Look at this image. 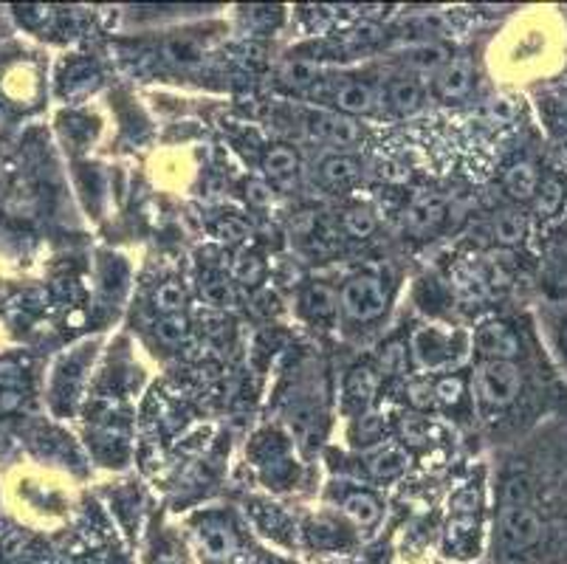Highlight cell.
Here are the masks:
<instances>
[{"label": "cell", "instance_id": "8992f818", "mask_svg": "<svg viewBox=\"0 0 567 564\" xmlns=\"http://www.w3.org/2000/svg\"><path fill=\"white\" fill-rule=\"evenodd\" d=\"M446 215V201L441 195H424L406 212V224H410L412 235H430Z\"/></svg>", "mask_w": 567, "mask_h": 564}, {"label": "cell", "instance_id": "f35d334b", "mask_svg": "<svg viewBox=\"0 0 567 564\" xmlns=\"http://www.w3.org/2000/svg\"><path fill=\"white\" fill-rule=\"evenodd\" d=\"M565 255H567V248H565Z\"/></svg>", "mask_w": 567, "mask_h": 564}, {"label": "cell", "instance_id": "7c38bea8", "mask_svg": "<svg viewBox=\"0 0 567 564\" xmlns=\"http://www.w3.org/2000/svg\"><path fill=\"white\" fill-rule=\"evenodd\" d=\"M505 189H508L514 198H534L536 189H539V175H536L534 164H514V167L505 173Z\"/></svg>", "mask_w": 567, "mask_h": 564}, {"label": "cell", "instance_id": "836d02e7", "mask_svg": "<svg viewBox=\"0 0 567 564\" xmlns=\"http://www.w3.org/2000/svg\"><path fill=\"white\" fill-rule=\"evenodd\" d=\"M381 361H384V367H390V370H401V367H404V350L390 348L381 356Z\"/></svg>", "mask_w": 567, "mask_h": 564}, {"label": "cell", "instance_id": "44dd1931", "mask_svg": "<svg viewBox=\"0 0 567 564\" xmlns=\"http://www.w3.org/2000/svg\"><path fill=\"white\" fill-rule=\"evenodd\" d=\"M344 229H348L350 237L364 240V237H370L375 232V215L370 209L355 206V209H350L348 215H344Z\"/></svg>", "mask_w": 567, "mask_h": 564}, {"label": "cell", "instance_id": "2e32d148", "mask_svg": "<svg viewBox=\"0 0 567 564\" xmlns=\"http://www.w3.org/2000/svg\"><path fill=\"white\" fill-rule=\"evenodd\" d=\"M494 237H497L503 246H517L525 237V217L517 212H503L494 221Z\"/></svg>", "mask_w": 567, "mask_h": 564}, {"label": "cell", "instance_id": "d6986e66", "mask_svg": "<svg viewBox=\"0 0 567 564\" xmlns=\"http://www.w3.org/2000/svg\"><path fill=\"white\" fill-rule=\"evenodd\" d=\"M308 308H311L313 317L331 319L339 308L337 291L328 286H319L317 283V286H311V291H308Z\"/></svg>", "mask_w": 567, "mask_h": 564}, {"label": "cell", "instance_id": "f1b7e54d", "mask_svg": "<svg viewBox=\"0 0 567 564\" xmlns=\"http://www.w3.org/2000/svg\"><path fill=\"white\" fill-rule=\"evenodd\" d=\"M401 429H404V438L410 443H424L426 432H430V423H426V418L406 416L404 421H401Z\"/></svg>", "mask_w": 567, "mask_h": 564}, {"label": "cell", "instance_id": "4fadbf2b", "mask_svg": "<svg viewBox=\"0 0 567 564\" xmlns=\"http://www.w3.org/2000/svg\"><path fill=\"white\" fill-rule=\"evenodd\" d=\"M337 105L344 113H368L373 107V91L362 82H348V85L339 88Z\"/></svg>", "mask_w": 567, "mask_h": 564}, {"label": "cell", "instance_id": "1f68e13d", "mask_svg": "<svg viewBox=\"0 0 567 564\" xmlns=\"http://www.w3.org/2000/svg\"><path fill=\"white\" fill-rule=\"evenodd\" d=\"M167 51L173 60H184V62H193L195 57H198V49H195L189 40H169Z\"/></svg>", "mask_w": 567, "mask_h": 564}, {"label": "cell", "instance_id": "74e56055", "mask_svg": "<svg viewBox=\"0 0 567 564\" xmlns=\"http://www.w3.org/2000/svg\"><path fill=\"white\" fill-rule=\"evenodd\" d=\"M40 564H56V562H51V558H49V562H40Z\"/></svg>", "mask_w": 567, "mask_h": 564}, {"label": "cell", "instance_id": "cb8c5ba5", "mask_svg": "<svg viewBox=\"0 0 567 564\" xmlns=\"http://www.w3.org/2000/svg\"><path fill=\"white\" fill-rule=\"evenodd\" d=\"M184 302H187L184 286H178V283H164V286H158L156 308H162L167 317H169V314H175V310H182Z\"/></svg>", "mask_w": 567, "mask_h": 564}, {"label": "cell", "instance_id": "603a6c76", "mask_svg": "<svg viewBox=\"0 0 567 564\" xmlns=\"http://www.w3.org/2000/svg\"><path fill=\"white\" fill-rule=\"evenodd\" d=\"M262 274H266V268H262V263L251 255L237 257L235 266H231V277H235L237 283H244V286H257L262 279Z\"/></svg>", "mask_w": 567, "mask_h": 564}, {"label": "cell", "instance_id": "9c48e42d", "mask_svg": "<svg viewBox=\"0 0 567 564\" xmlns=\"http://www.w3.org/2000/svg\"><path fill=\"white\" fill-rule=\"evenodd\" d=\"M262 170L275 181H280V184H288L297 175V170H300V155L293 153L291 147H282V144L280 147H271L266 158H262Z\"/></svg>", "mask_w": 567, "mask_h": 564}, {"label": "cell", "instance_id": "ffe728a7", "mask_svg": "<svg viewBox=\"0 0 567 564\" xmlns=\"http://www.w3.org/2000/svg\"><path fill=\"white\" fill-rule=\"evenodd\" d=\"M282 82H286L288 88H308L317 82V65L308 60H291L282 65Z\"/></svg>", "mask_w": 567, "mask_h": 564}, {"label": "cell", "instance_id": "e575fe53", "mask_svg": "<svg viewBox=\"0 0 567 564\" xmlns=\"http://www.w3.org/2000/svg\"><path fill=\"white\" fill-rule=\"evenodd\" d=\"M200 325H204V328H206V334H220V330H224V319L213 317V314H206V317H200Z\"/></svg>", "mask_w": 567, "mask_h": 564}, {"label": "cell", "instance_id": "8fae6325", "mask_svg": "<svg viewBox=\"0 0 567 564\" xmlns=\"http://www.w3.org/2000/svg\"><path fill=\"white\" fill-rule=\"evenodd\" d=\"M319 127H322V136L331 144H337V147H350V144L362 139V127L350 116H328L322 119Z\"/></svg>", "mask_w": 567, "mask_h": 564}, {"label": "cell", "instance_id": "4dcf8cb0", "mask_svg": "<svg viewBox=\"0 0 567 564\" xmlns=\"http://www.w3.org/2000/svg\"><path fill=\"white\" fill-rule=\"evenodd\" d=\"M246 201L255 206H268L271 204V186L262 184V181H249L246 184Z\"/></svg>", "mask_w": 567, "mask_h": 564}, {"label": "cell", "instance_id": "6da1fadb", "mask_svg": "<svg viewBox=\"0 0 567 564\" xmlns=\"http://www.w3.org/2000/svg\"><path fill=\"white\" fill-rule=\"evenodd\" d=\"M342 302L344 314L355 322H373L384 314L386 308V294L381 288V283L368 274H359V277H350L342 288Z\"/></svg>", "mask_w": 567, "mask_h": 564}, {"label": "cell", "instance_id": "e0dca14e", "mask_svg": "<svg viewBox=\"0 0 567 564\" xmlns=\"http://www.w3.org/2000/svg\"><path fill=\"white\" fill-rule=\"evenodd\" d=\"M561 204H565V186L556 178H545L539 184V189H536V209H539V215H556L561 209Z\"/></svg>", "mask_w": 567, "mask_h": 564}, {"label": "cell", "instance_id": "52a82bcc", "mask_svg": "<svg viewBox=\"0 0 567 564\" xmlns=\"http://www.w3.org/2000/svg\"><path fill=\"white\" fill-rule=\"evenodd\" d=\"M198 542L206 556L215 558V562H226L237 551L235 531L229 525H224V522H206L198 531Z\"/></svg>", "mask_w": 567, "mask_h": 564}, {"label": "cell", "instance_id": "277c9868", "mask_svg": "<svg viewBox=\"0 0 567 564\" xmlns=\"http://www.w3.org/2000/svg\"><path fill=\"white\" fill-rule=\"evenodd\" d=\"M437 93H441L443 100H461L472 91L474 82V65L472 60L466 57H457V60H450L437 71Z\"/></svg>", "mask_w": 567, "mask_h": 564}, {"label": "cell", "instance_id": "d6a6232c", "mask_svg": "<svg viewBox=\"0 0 567 564\" xmlns=\"http://www.w3.org/2000/svg\"><path fill=\"white\" fill-rule=\"evenodd\" d=\"M220 235H226V240H244L246 226L237 224V221H226V224H220Z\"/></svg>", "mask_w": 567, "mask_h": 564}, {"label": "cell", "instance_id": "f546056e", "mask_svg": "<svg viewBox=\"0 0 567 564\" xmlns=\"http://www.w3.org/2000/svg\"><path fill=\"white\" fill-rule=\"evenodd\" d=\"M373 390H375V379L370 376V370H353V376H350V396L370 398V392Z\"/></svg>", "mask_w": 567, "mask_h": 564}, {"label": "cell", "instance_id": "484cf974", "mask_svg": "<svg viewBox=\"0 0 567 564\" xmlns=\"http://www.w3.org/2000/svg\"><path fill=\"white\" fill-rule=\"evenodd\" d=\"M530 485L525 478H512L505 480L503 485V505H528Z\"/></svg>", "mask_w": 567, "mask_h": 564}, {"label": "cell", "instance_id": "3957f363", "mask_svg": "<svg viewBox=\"0 0 567 564\" xmlns=\"http://www.w3.org/2000/svg\"><path fill=\"white\" fill-rule=\"evenodd\" d=\"M477 384L492 407H508L523 390V372L514 361H486L481 367Z\"/></svg>", "mask_w": 567, "mask_h": 564}, {"label": "cell", "instance_id": "d4e9b609", "mask_svg": "<svg viewBox=\"0 0 567 564\" xmlns=\"http://www.w3.org/2000/svg\"><path fill=\"white\" fill-rule=\"evenodd\" d=\"M156 334L164 345H178L187 336V319L178 317V314H169L156 325Z\"/></svg>", "mask_w": 567, "mask_h": 564}, {"label": "cell", "instance_id": "7402d4cb", "mask_svg": "<svg viewBox=\"0 0 567 564\" xmlns=\"http://www.w3.org/2000/svg\"><path fill=\"white\" fill-rule=\"evenodd\" d=\"M204 299L213 310H226L235 305V288L226 279H209L204 286Z\"/></svg>", "mask_w": 567, "mask_h": 564}, {"label": "cell", "instance_id": "ba28073f", "mask_svg": "<svg viewBox=\"0 0 567 564\" xmlns=\"http://www.w3.org/2000/svg\"><path fill=\"white\" fill-rule=\"evenodd\" d=\"M406 62H410V69L421 71V74H437L450 62V51L446 45L426 40V43H415L406 49Z\"/></svg>", "mask_w": 567, "mask_h": 564}, {"label": "cell", "instance_id": "83f0119b", "mask_svg": "<svg viewBox=\"0 0 567 564\" xmlns=\"http://www.w3.org/2000/svg\"><path fill=\"white\" fill-rule=\"evenodd\" d=\"M463 396V381L457 379V376H446V379H441L435 384V398L443 403H455L461 401Z\"/></svg>", "mask_w": 567, "mask_h": 564}, {"label": "cell", "instance_id": "ac0fdd59", "mask_svg": "<svg viewBox=\"0 0 567 564\" xmlns=\"http://www.w3.org/2000/svg\"><path fill=\"white\" fill-rule=\"evenodd\" d=\"M390 105L399 113H412L421 105V88L412 80H399L390 88Z\"/></svg>", "mask_w": 567, "mask_h": 564}, {"label": "cell", "instance_id": "4316f807", "mask_svg": "<svg viewBox=\"0 0 567 564\" xmlns=\"http://www.w3.org/2000/svg\"><path fill=\"white\" fill-rule=\"evenodd\" d=\"M406 396H410V403L417 407V410H426V407H432L437 401L435 384H430V381H415V384H410Z\"/></svg>", "mask_w": 567, "mask_h": 564}, {"label": "cell", "instance_id": "7a4b0ae2", "mask_svg": "<svg viewBox=\"0 0 567 564\" xmlns=\"http://www.w3.org/2000/svg\"><path fill=\"white\" fill-rule=\"evenodd\" d=\"M499 540L514 553L528 551L543 540V520L528 505H503V511H499Z\"/></svg>", "mask_w": 567, "mask_h": 564}, {"label": "cell", "instance_id": "d590c367", "mask_svg": "<svg viewBox=\"0 0 567 564\" xmlns=\"http://www.w3.org/2000/svg\"><path fill=\"white\" fill-rule=\"evenodd\" d=\"M559 336H561V348H565V356H567V305H565V310H561Z\"/></svg>", "mask_w": 567, "mask_h": 564}, {"label": "cell", "instance_id": "9a60e30c", "mask_svg": "<svg viewBox=\"0 0 567 564\" xmlns=\"http://www.w3.org/2000/svg\"><path fill=\"white\" fill-rule=\"evenodd\" d=\"M406 469V454L401 449H384L381 454H375L370 460V472H373L375 480H393L399 478L401 472Z\"/></svg>", "mask_w": 567, "mask_h": 564}, {"label": "cell", "instance_id": "5b68a950", "mask_svg": "<svg viewBox=\"0 0 567 564\" xmlns=\"http://www.w3.org/2000/svg\"><path fill=\"white\" fill-rule=\"evenodd\" d=\"M477 348H481V353L488 356V361H512V356H517L519 350V341L512 328L492 322L483 325L481 334H477Z\"/></svg>", "mask_w": 567, "mask_h": 564}, {"label": "cell", "instance_id": "5bb4252c", "mask_svg": "<svg viewBox=\"0 0 567 564\" xmlns=\"http://www.w3.org/2000/svg\"><path fill=\"white\" fill-rule=\"evenodd\" d=\"M322 178L333 186H344L359 178V162L350 155H333L322 164Z\"/></svg>", "mask_w": 567, "mask_h": 564}, {"label": "cell", "instance_id": "8d00e7d4", "mask_svg": "<svg viewBox=\"0 0 567 564\" xmlns=\"http://www.w3.org/2000/svg\"><path fill=\"white\" fill-rule=\"evenodd\" d=\"M375 25H364V29H359V38L362 40H375Z\"/></svg>", "mask_w": 567, "mask_h": 564}, {"label": "cell", "instance_id": "30bf717a", "mask_svg": "<svg viewBox=\"0 0 567 564\" xmlns=\"http://www.w3.org/2000/svg\"><path fill=\"white\" fill-rule=\"evenodd\" d=\"M342 509H344V514L355 522V525H362V527L375 525L381 516L379 500H375L373 494H368V491H355V494H350L348 500L342 503Z\"/></svg>", "mask_w": 567, "mask_h": 564}]
</instances>
